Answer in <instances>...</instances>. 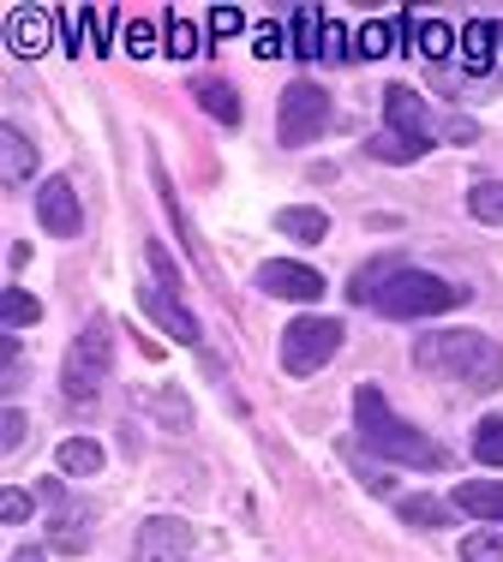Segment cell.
<instances>
[{"mask_svg": "<svg viewBox=\"0 0 503 562\" xmlns=\"http://www.w3.org/2000/svg\"><path fill=\"white\" fill-rule=\"evenodd\" d=\"M414 366L438 383H456V390H503V347L480 329H426L414 341Z\"/></svg>", "mask_w": 503, "mask_h": 562, "instance_id": "2", "label": "cell"}, {"mask_svg": "<svg viewBox=\"0 0 503 562\" xmlns=\"http://www.w3.org/2000/svg\"><path fill=\"white\" fill-rule=\"evenodd\" d=\"M354 431H360V449L372 454V461L420 467V473H438V467H449L444 443H432L426 431H414V425L395 419L378 383H360V390H354Z\"/></svg>", "mask_w": 503, "mask_h": 562, "instance_id": "3", "label": "cell"}, {"mask_svg": "<svg viewBox=\"0 0 503 562\" xmlns=\"http://www.w3.org/2000/svg\"><path fill=\"white\" fill-rule=\"evenodd\" d=\"M324 60H348V31H342L336 19L324 24Z\"/></svg>", "mask_w": 503, "mask_h": 562, "instance_id": "40", "label": "cell"}, {"mask_svg": "<svg viewBox=\"0 0 503 562\" xmlns=\"http://www.w3.org/2000/svg\"><path fill=\"white\" fill-rule=\"evenodd\" d=\"M324 126H329V90L312 85V78H294V85L282 90V109H276V138H282L288 150H300V144H312Z\"/></svg>", "mask_w": 503, "mask_h": 562, "instance_id": "6", "label": "cell"}, {"mask_svg": "<svg viewBox=\"0 0 503 562\" xmlns=\"http://www.w3.org/2000/svg\"><path fill=\"white\" fill-rule=\"evenodd\" d=\"M48 497H60V485H43ZM85 539H90V508L85 503H60V515H55V544L60 551H85Z\"/></svg>", "mask_w": 503, "mask_h": 562, "instance_id": "18", "label": "cell"}, {"mask_svg": "<svg viewBox=\"0 0 503 562\" xmlns=\"http://www.w3.org/2000/svg\"><path fill=\"white\" fill-rule=\"evenodd\" d=\"M85 24H90V43H97V55H109L114 36H109V12L102 7H85Z\"/></svg>", "mask_w": 503, "mask_h": 562, "instance_id": "35", "label": "cell"}, {"mask_svg": "<svg viewBox=\"0 0 503 562\" xmlns=\"http://www.w3.org/2000/svg\"><path fill=\"white\" fill-rule=\"evenodd\" d=\"M342 347V317H294L282 336V371L288 378H312L336 359Z\"/></svg>", "mask_w": 503, "mask_h": 562, "instance_id": "5", "label": "cell"}, {"mask_svg": "<svg viewBox=\"0 0 503 562\" xmlns=\"http://www.w3.org/2000/svg\"><path fill=\"white\" fill-rule=\"evenodd\" d=\"M126 55H132V60H150V55H156V24H150V19H132V24H126Z\"/></svg>", "mask_w": 503, "mask_h": 562, "instance_id": "32", "label": "cell"}, {"mask_svg": "<svg viewBox=\"0 0 503 562\" xmlns=\"http://www.w3.org/2000/svg\"><path fill=\"white\" fill-rule=\"evenodd\" d=\"M24 431H31V425H24V413H19V407H7V413H0V449H7V454H19Z\"/></svg>", "mask_w": 503, "mask_h": 562, "instance_id": "34", "label": "cell"}, {"mask_svg": "<svg viewBox=\"0 0 503 562\" xmlns=\"http://www.w3.org/2000/svg\"><path fill=\"white\" fill-rule=\"evenodd\" d=\"M48 19H55V12H43V7H12V12H7V48H12V55H24V60L43 55Z\"/></svg>", "mask_w": 503, "mask_h": 562, "instance_id": "12", "label": "cell"}, {"mask_svg": "<svg viewBox=\"0 0 503 562\" xmlns=\"http://www.w3.org/2000/svg\"><path fill=\"white\" fill-rule=\"evenodd\" d=\"M0 317H7V329H19V324H36L43 305H36L24 288H7V293H0Z\"/></svg>", "mask_w": 503, "mask_h": 562, "instance_id": "27", "label": "cell"}, {"mask_svg": "<svg viewBox=\"0 0 503 562\" xmlns=\"http://www.w3.org/2000/svg\"><path fill=\"white\" fill-rule=\"evenodd\" d=\"M109 378H114V324H109V317H90V324L72 336V347H66L60 383H66V395H72V401H85V407H90V401L109 390Z\"/></svg>", "mask_w": 503, "mask_h": 562, "instance_id": "4", "label": "cell"}, {"mask_svg": "<svg viewBox=\"0 0 503 562\" xmlns=\"http://www.w3.org/2000/svg\"><path fill=\"white\" fill-rule=\"evenodd\" d=\"M168 55L175 60L198 55V31H192V19H180V12H168Z\"/></svg>", "mask_w": 503, "mask_h": 562, "instance_id": "30", "label": "cell"}, {"mask_svg": "<svg viewBox=\"0 0 503 562\" xmlns=\"http://www.w3.org/2000/svg\"><path fill=\"white\" fill-rule=\"evenodd\" d=\"M198 102H204L222 126H241V97L228 90V78H204V85H198Z\"/></svg>", "mask_w": 503, "mask_h": 562, "instance_id": "22", "label": "cell"}, {"mask_svg": "<svg viewBox=\"0 0 503 562\" xmlns=\"http://www.w3.org/2000/svg\"><path fill=\"white\" fill-rule=\"evenodd\" d=\"M7 562H48V551H36V544H24V551H12Z\"/></svg>", "mask_w": 503, "mask_h": 562, "instance_id": "42", "label": "cell"}, {"mask_svg": "<svg viewBox=\"0 0 503 562\" xmlns=\"http://www.w3.org/2000/svg\"><path fill=\"white\" fill-rule=\"evenodd\" d=\"M324 12L317 7H294V19H288V48H294L300 60H317L324 55Z\"/></svg>", "mask_w": 503, "mask_h": 562, "instance_id": "16", "label": "cell"}, {"mask_svg": "<svg viewBox=\"0 0 503 562\" xmlns=\"http://www.w3.org/2000/svg\"><path fill=\"white\" fill-rule=\"evenodd\" d=\"M144 258H150L156 281H163V293H180V270H175V258H168V251L156 246V239H150V246H144Z\"/></svg>", "mask_w": 503, "mask_h": 562, "instance_id": "33", "label": "cell"}, {"mask_svg": "<svg viewBox=\"0 0 503 562\" xmlns=\"http://www.w3.org/2000/svg\"><path fill=\"white\" fill-rule=\"evenodd\" d=\"M241 7H216V12H210V36H216V43H222V36H241Z\"/></svg>", "mask_w": 503, "mask_h": 562, "instance_id": "38", "label": "cell"}, {"mask_svg": "<svg viewBox=\"0 0 503 562\" xmlns=\"http://www.w3.org/2000/svg\"><path fill=\"white\" fill-rule=\"evenodd\" d=\"M144 312H150V324L163 329V336H175V341H187V347L204 341V329H198V317L187 312V305H180V293L150 288V293H144Z\"/></svg>", "mask_w": 503, "mask_h": 562, "instance_id": "11", "label": "cell"}, {"mask_svg": "<svg viewBox=\"0 0 503 562\" xmlns=\"http://www.w3.org/2000/svg\"><path fill=\"white\" fill-rule=\"evenodd\" d=\"M432 144L426 138H395V132H378V138H366V156H378V162H420Z\"/></svg>", "mask_w": 503, "mask_h": 562, "instance_id": "21", "label": "cell"}, {"mask_svg": "<svg viewBox=\"0 0 503 562\" xmlns=\"http://www.w3.org/2000/svg\"><path fill=\"white\" fill-rule=\"evenodd\" d=\"M55 19H60V48H66V55H78V48H85V36H78V24H85V7H78V12H55Z\"/></svg>", "mask_w": 503, "mask_h": 562, "instance_id": "37", "label": "cell"}, {"mask_svg": "<svg viewBox=\"0 0 503 562\" xmlns=\"http://www.w3.org/2000/svg\"><path fill=\"white\" fill-rule=\"evenodd\" d=\"M461 562H503V532H468L461 539Z\"/></svg>", "mask_w": 503, "mask_h": 562, "instance_id": "29", "label": "cell"}, {"mask_svg": "<svg viewBox=\"0 0 503 562\" xmlns=\"http://www.w3.org/2000/svg\"><path fill=\"white\" fill-rule=\"evenodd\" d=\"M276 234L300 239V246H317L329 234V216L324 210H306V204H288V210H276Z\"/></svg>", "mask_w": 503, "mask_h": 562, "instance_id": "17", "label": "cell"}, {"mask_svg": "<svg viewBox=\"0 0 503 562\" xmlns=\"http://www.w3.org/2000/svg\"><path fill=\"white\" fill-rule=\"evenodd\" d=\"M449 503H456V515L498 520V527H503V479H461Z\"/></svg>", "mask_w": 503, "mask_h": 562, "instance_id": "13", "label": "cell"}, {"mask_svg": "<svg viewBox=\"0 0 503 562\" xmlns=\"http://www.w3.org/2000/svg\"><path fill=\"white\" fill-rule=\"evenodd\" d=\"M192 520H180V515H150L138 527V562H180L192 551Z\"/></svg>", "mask_w": 503, "mask_h": 562, "instance_id": "9", "label": "cell"}, {"mask_svg": "<svg viewBox=\"0 0 503 562\" xmlns=\"http://www.w3.org/2000/svg\"><path fill=\"white\" fill-rule=\"evenodd\" d=\"M31 515H36V497H31V491H19V485L0 491V520H7V527H24Z\"/></svg>", "mask_w": 503, "mask_h": 562, "instance_id": "31", "label": "cell"}, {"mask_svg": "<svg viewBox=\"0 0 503 562\" xmlns=\"http://www.w3.org/2000/svg\"><path fill=\"white\" fill-rule=\"evenodd\" d=\"M282 48H288L282 24H264V31H258V43H252V55H258V60H276V55H282Z\"/></svg>", "mask_w": 503, "mask_h": 562, "instance_id": "36", "label": "cell"}, {"mask_svg": "<svg viewBox=\"0 0 503 562\" xmlns=\"http://www.w3.org/2000/svg\"><path fill=\"white\" fill-rule=\"evenodd\" d=\"M461 60H468V72H473V78L498 66V24H492V19L461 24Z\"/></svg>", "mask_w": 503, "mask_h": 562, "instance_id": "14", "label": "cell"}, {"mask_svg": "<svg viewBox=\"0 0 503 562\" xmlns=\"http://www.w3.org/2000/svg\"><path fill=\"white\" fill-rule=\"evenodd\" d=\"M348 300L366 305V312H378V317H438V312H456V305L468 300V288L420 270V263H407V258H372L366 270H354Z\"/></svg>", "mask_w": 503, "mask_h": 562, "instance_id": "1", "label": "cell"}, {"mask_svg": "<svg viewBox=\"0 0 503 562\" xmlns=\"http://www.w3.org/2000/svg\"><path fill=\"white\" fill-rule=\"evenodd\" d=\"M473 461L503 467V419H480V431H473Z\"/></svg>", "mask_w": 503, "mask_h": 562, "instance_id": "28", "label": "cell"}, {"mask_svg": "<svg viewBox=\"0 0 503 562\" xmlns=\"http://www.w3.org/2000/svg\"><path fill=\"white\" fill-rule=\"evenodd\" d=\"M0 366H7V371H0V383H7V395H12V390H19V378H24V359H19V341H7V353H0Z\"/></svg>", "mask_w": 503, "mask_h": 562, "instance_id": "39", "label": "cell"}, {"mask_svg": "<svg viewBox=\"0 0 503 562\" xmlns=\"http://www.w3.org/2000/svg\"><path fill=\"white\" fill-rule=\"evenodd\" d=\"M258 293H270V300H294V305H317L324 300V276L306 270V263H294V258H264L258 263Z\"/></svg>", "mask_w": 503, "mask_h": 562, "instance_id": "7", "label": "cell"}, {"mask_svg": "<svg viewBox=\"0 0 503 562\" xmlns=\"http://www.w3.org/2000/svg\"><path fill=\"white\" fill-rule=\"evenodd\" d=\"M36 222L48 227L55 239H78L85 234V204H78V192H72V180H43L36 186Z\"/></svg>", "mask_w": 503, "mask_h": 562, "instance_id": "8", "label": "cell"}, {"mask_svg": "<svg viewBox=\"0 0 503 562\" xmlns=\"http://www.w3.org/2000/svg\"><path fill=\"white\" fill-rule=\"evenodd\" d=\"M156 407V425H163V431H175V437H187L192 431V407H187V395L180 390H156V395H144Z\"/></svg>", "mask_w": 503, "mask_h": 562, "instance_id": "20", "label": "cell"}, {"mask_svg": "<svg viewBox=\"0 0 503 562\" xmlns=\"http://www.w3.org/2000/svg\"><path fill=\"white\" fill-rule=\"evenodd\" d=\"M444 138H456V144H473V138H480V126H473L468 114H456V120H444Z\"/></svg>", "mask_w": 503, "mask_h": 562, "instance_id": "41", "label": "cell"}, {"mask_svg": "<svg viewBox=\"0 0 503 562\" xmlns=\"http://www.w3.org/2000/svg\"><path fill=\"white\" fill-rule=\"evenodd\" d=\"M468 216L485 227H503V180H480L468 192Z\"/></svg>", "mask_w": 503, "mask_h": 562, "instance_id": "23", "label": "cell"}, {"mask_svg": "<svg viewBox=\"0 0 503 562\" xmlns=\"http://www.w3.org/2000/svg\"><path fill=\"white\" fill-rule=\"evenodd\" d=\"M498 66H503V24H498Z\"/></svg>", "mask_w": 503, "mask_h": 562, "instance_id": "43", "label": "cell"}, {"mask_svg": "<svg viewBox=\"0 0 503 562\" xmlns=\"http://www.w3.org/2000/svg\"><path fill=\"white\" fill-rule=\"evenodd\" d=\"M383 132H395V138H426L432 144V109L407 85H390V90H383Z\"/></svg>", "mask_w": 503, "mask_h": 562, "instance_id": "10", "label": "cell"}, {"mask_svg": "<svg viewBox=\"0 0 503 562\" xmlns=\"http://www.w3.org/2000/svg\"><path fill=\"white\" fill-rule=\"evenodd\" d=\"M0 173H7V186H19L24 173H36V144L24 138V132L12 126V120L0 126Z\"/></svg>", "mask_w": 503, "mask_h": 562, "instance_id": "15", "label": "cell"}, {"mask_svg": "<svg viewBox=\"0 0 503 562\" xmlns=\"http://www.w3.org/2000/svg\"><path fill=\"white\" fill-rule=\"evenodd\" d=\"M390 48H395V24L390 19H372V24L354 31V55H360V60H383Z\"/></svg>", "mask_w": 503, "mask_h": 562, "instance_id": "24", "label": "cell"}, {"mask_svg": "<svg viewBox=\"0 0 503 562\" xmlns=\"http://www.w3.org/2000/svg\"><path fill=\"white\" fill-rule=\"evenodd\" d=\"M402 520H414V527H449V520H456V503H438V497H407V503H402Z\"/></svg>", "mask_w": 503, "mask_h": 562, "instance_id": "25", "label": "cell"}, {"mask_svg": "<svg viewBox=\"0 0 503 562\" xmlns=\"http://www.w3.org/2000/svg\"><path fill=\"white\" fill-rule=\"evenodd\" d=\"M449 48H456V31H449L444 19H420V55H426V60H449Z\"/></svg>", "mask_w": 503, "mask_h": 562, "instance_id": "26", "label": "cell"}, {"mask_svg": "<svg viewBox=\"0 0 503 562\" xmlns=\"http://www.w3.org/2000/svg\"><path fill=\"white\" fill-rule=\"evenodd\" d=\"M55 467L66 479H90L102 473V443H90V437H66V443L55 449Z\"/></svg>", "mask_w": 503, "mask_h": 562, "instance_id": "19", "label": "cell"}]
</instances>
